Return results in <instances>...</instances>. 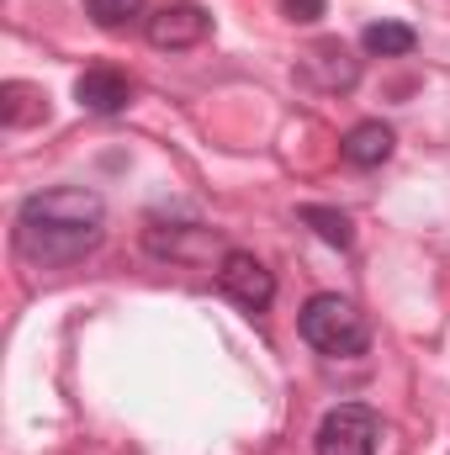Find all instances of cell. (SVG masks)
Instances as JSON below:
<instances>
[{"label": "cell", "mask_w": 450, "mask_h": 455, "mask_svg": "<svg viewBox=\"0 0 450 455\" xmlns=\"http://www.w3.org/2000/svg\"><path fill=\"white\" fill-rule=\"evenodd\" d=\"M101 238H107V207L85 186L37 191L16 212V254L43 270L80 265L91 249H101Z\"/></svg>", "instance_id": "cell-1"}, {"label": "cell", "mask_w": 450, "mask_h": 455, "mask_svg": "<svg viewBox=\"0 0 450 455\" xmlns=\"http://www.w3.org/2000/svg\"><path fill=\"white\" fill-rule=\"evenodd\" d=\"M297 329H302V339L313 344L318 355H334V360H355V355L371 349V323H366V313H360L350 297H339V291L308 297Z\"/></svg>", "instance_id": "cell-2"}, {"label": "cell", "mask_w": 450, "mask_h": 455, "mask_svg": "<svg viewBox=\"0 0 450 455\" xmlns=\"http://www.w3.org/2000/svg\"><path fill=\"white\" fill-rule=\"evenodd\" d=\"M376 440H382V419L366 403H339L324 413L313 445L318 455H376Z\"/></svg>", "instance_id": "cell-3"}, {"label": "cell", "mask_w": 450, "mask_h": 455, "mask_svg": "<svg viewBox=\"0 0 450 455\" xmlns=\"http://www.w3.org/2000/svg\"><path fill=\"white\" fill-rule=\"evenodd\" d=\"M297 80L313 85V91H324V96L355 91V80H360V59H355L350 43H339V37H318V43H308V48L297 53Z\"/></svg>", "instance_id": "cell-4"}, {"label": "cell", "mask_w": 450, "mask_h": 455, "mask_svg": "<svg viewBox=\"0 0 450 455\" xmlns=\"http://www.w3.org/2000/svg\"><path fill=\"white\" fill-rule=\"evenodd\" d=\"M143 243H149V254H159V259H181V265H207L213 254L223 259V238H218V228H202V223H149L143 233Z\"/></svg>", "instance_id": "cell-5"}, {"label": "cell", "mask_w": 450, "mask_h": 455, "mask_svg": "<svg viewBox=\"0 0 450 455\" xmlns=\"http://www.w3.org/2000/svg\"><path fill=\"white\" fill-rule=\"evenodd\" d=\"M143 32H149V43H154V48H170V53H181V48H197V43H207V32H213V16H207L197 0H170V5H159V11L143 21Z\"/></svg>", "instance_id": "cell-6"}, {"label": "cell", "mask_w": 450, "mask_h": 455, "mask_svg": "<svg viewBox=\"0 0 450 455\" xmlns=\"http://www.w3.org/2000/svg\"><path fill=\"white\" fill-rule=\"evenodd\" d=\"M218 286L238 307H249V313H265L276 302V275L254 254H244V249H228L223 259H218Z\"/></svg>", "instance_id": "cell-7"}, {"label": "cell", "mask_w": 450, "mask_h": 455, "mask_svg": "<svg viewBox=\"0 0 450 455\" xmlns=\"http://www.w3.org/2000/svg\"><path fill=\"white\" fill-rule=\"evenodd\" d=\"M75 101L96 116H117V112H127V101H133V80L122 69H112V64H91L75 80Z\"/></svg>", "instance_id": "cell-8"}, {"label": "cell", "mask_w": 450, "mask_h": 455, "mask_svg": "<svg viewBox=\"0 0 450 455\" xmlns=\"http://www.w3.org/2000/svg\"><path fill=\"white\" fill-rule=\"evenodd\" d=\"M392 148H398V138H392L387 122H355V127L339 138V159L355 164V170H376V164H387Z\"/></svg>", "instance_id": "cell-9"}, {"label": "cell", "mask_w": 450, "mask_h": 455, "mask_svg": "<svg viewBox=\"0 0 450 455\" xmlns=\"http://www.w3.org/2000/svg\"><path fill=\"white\" fill-rule=\"evenodd\" d=\"M0 122H5L11 132L48 122V96H43V85H27V80H5V85H0Z\"/></svg>", "instance_id": "cell-10"}, {"label": "cell", "mask_w": 450, "mask_h": 455, "mask_svg": "<svg viewBox=\"0 0 450 455\" xmlns=\"http://www.w3.org/2000/svg\"><path fill=\"white\" fill-rule=\"evenodd\" d=\"M360 48L376 53V59H403V53L419 48V32H414L408 21H371V27L360 32Z\"/></svg>", "instance_id": "cell-11"}, {"label": "cell", "mask_w": 450, "mask_h": 455, "mask_svg": "<svg viewBox=\"0 0 450 455\" xmlns=\"http://www.w3.org/2000/svg\"><path fill=\"white\" fill-rule=\"evenodd\" d=\"M297 218L313 228V233H318L324 243H334V249H350V243H355V223H350L344 212H334V207H318V202H308V207H302Z\"/></svg>", "instance_id": "cell-12"}, {"label": "cell", "mask_w": 450, "mask_h": 455, "mask_svg": "<svg viewBox=\"0 0 450 455\" xmlns=\"http://www.w3.org/2000/svg\"><path fill=\"white\" fill-rule=\"evenodd\" d=\"M85 11H91V21H96V27L122 32V27H133V21L143 16V0H85Z\"/></svg>", "instance_id": "cell-13"}, {"label": "cell", "mask_w": 450, "mask_h": 455, "mask_svg": "<svg viewBox=\"0 0 450 455\" xmlns=\"http://www.w3.org/2000/svg\"><path fill=\"white\" fill-rule=\"evenodd\" d=\"M281 5H286L292 21H318V16L329 11V0H281Z\"/></svg>", "instance_id": "cell-14"}]
</instances>
